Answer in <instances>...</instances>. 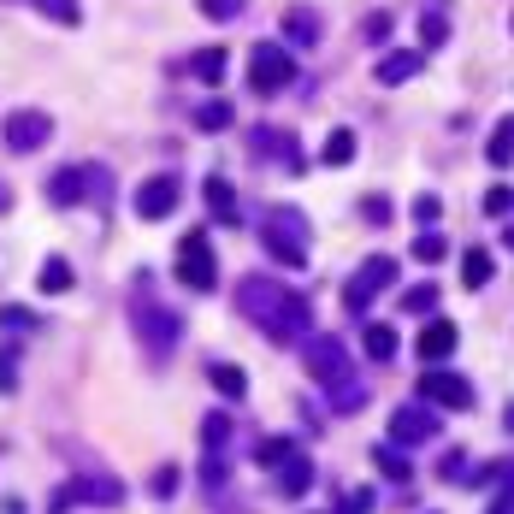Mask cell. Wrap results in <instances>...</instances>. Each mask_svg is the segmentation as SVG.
<instances>
[{"label":"cell","mask_w":514,"mask_h":514,"mask_svg":"<svg viewBox=\"0 0 514 514\" xmlns=\"http://www.w3.org/2000/svg\"><path fill=\"white\" fill-rule=\"evenodd\" d=\"M172 491H178V473H172V467H160V473H154V497H172Z\"/></svg>","instance_id":"cell-41"},{"label":"cell","mask_w":514,"mask_h":514,"mask_svg":"<svg viewBox=\"0 0 514 514\" xmlns=\"http://www.w3.org/2000/svg\"><path fill=\"white\" fill-rule=\"evenodd\" d=\"M503 243H509V249H514V225H509V231H503Z\"/></svg>","instance_id":"cell-44"},{"label":"cell","mask_w":514,"mask_h":514,"mask_svg":"<svg viewBox=\"0 0 514 514\" xmlns=\"http://www.w3.org/2000/svg\"><path fill=\"white\" fill-rule=\"evenodd\" d=\"M414 260H426V266H432V260H444V237H438V231L414 237Z\"/></svg>","instance_id":"cell-35"},{"label":"cell","mask_w":514,"mask_h":514,"mask_svg":"<svg viewBox=\"0 0 514 514\" xmlns=\"http://www.w3.org/2000/svg\"><path fill=\"white\" fill-rule=\"evenodd\" d=\"M461 272H467L461 284H467V290H479V284L491 278V255H485V249H467V255H461Z\"/></svg>","instance_id":"cell-26"},{"label":"cell","mask_w":514,"mask_h":514,"mask_svg":"<svg viewBox=\"0 0 514 514\" xmlns=\"http://www.w3.org/2000/svg\"><path fill=\"white\" fill-rule=\"evenodd\" d=\"M0 325H6V331H36V314H30V308H18V302H6V308H0Z\"/></svg>","instance_id":"cell-31"},{"label":"cell","mask_w":514,"mask_h":514,"mask_svg":"<svg viewBox=\"0 0 514 514\" xmlns=\"http://www.w3.org/2000/svg\"><path fill=\"white\" fill-rule=\"evenodd\" d=\"M420 36H426V48H438V42H444V18H426Z\"/></svg>","instance_id":"cell-42"},{"label":"cell","mask_w":514,"mask_h":514,"mask_svg":"<svg viewBox=\"0 0 514 514\" xmlns=\"http://www.w3.org/2000/svg\"><path fill=\"white\" fill-rule=\"evenodd\" d=\"M42 18H54V24H83V6L77 0H30Z\"/></svg>","instance_id":"cell-24"},{"label":"cell","mask_w":514,"mask_h":514,"mask_svg":"<svg viewBox=\"0 0 514 514\" xmlns=\"http://www.w3.org/2000/svg\"><path fill=\"white\" fill-rule=\"evenodd\" d=\"M373 461H379V467H385L390 479H408V473H414V467H408V461H402V455L390 450V444H379V450H373Z\"/></svg>","instance_id":"cell-34"},{"label":"cell","mask_w":514,"mask_h":514,"mask_svg":"<svg viewBox=\"0 0 514 514\" xmlns=\"http://www.w3.org/2000/svg\"><path fill=\"white\" fill-rule=\"evenodd\" d=\"M290 77H296V60H290L278 42H260L255 60H249V89H255V95H278Z\"/></svg>","instance_id":"cell-8"},{"label":"cell","mask_w":514,"mask_h":514,"mask_svg":"<svg viewBox=\"0 0 514 514\" xmlns=\"http://www.w3.org/2000/svg\"><path fill=\"white\" fill-rule=\"evenodd\" d=\"M444 479H450V485H461V479H467V455H461V450L444 455Z\"/></svg>","instance_id":"cell-39"},{"label":"cell","mask_w":514,"mask_h":514,"mask_svg":"<svg viewBox=\"0 0 514 514\" xmlns=\"http://www.w3.org/2000/svg\"><path fill=\"white\" fill-rule=\"evenodd\" d=\"M178 278H184L190 290H213L219 266H213V243H207V231H190V237L178 243Z\"/></svg>","instance_id":"cell-9"},{"label":"cell","mask_w":514,"mask_h":514,"mask_svg":"<svg viewBox=\"0 0 514 514\" xmlns=\"http://www.w3.org/2000/svg\"><path fill=\"white\" fill-rule=\"evenodd\" d=\"M48 201H54V207H77V201L107 207V201H113V172H107V166H65V172L48 178Z\"/></svg>","instance_id":"cell-5"},{"label":"cell","mask_w":514,"mask_h":514,"mask_svg":"<svg viewBox=\"0 0 514 514\" xmlns=\"http://www.w3.org/2000/svg\"><path fill=\"white\" fill-rule=\"evenodd\" d=\"M237 308H243L272 343H296V337L314 325L308 302H302L296 290H284L278 278H243V284H237Z\"/></svg>","instance_id":"cell-1"},{"label":"cell","mask_w":514,"mask_h":514,"mask_svg":"<svg viewBox=\"0 0 514 514\" xmlns=\"http://www.w3.org/2000/svg\"><path fill=\"white\" fill-rule=\"evenodd\" d=\"M207 379H213V390H219L225 402H243V396H249V379H243V367H231V361H213V367H207Z\"/></svg>","instance_id":"cell-17"},{"label":"cell","mask_w":514,"mask_h":514,"mask_svg":"<svg viewBox=\"0 0 514 514\" xmlns=\"http://www.w3.org/2000/svg\"><path fill=\"white\" fill-rule=\"evenodd\" d=\"M390 278H396V260H390V255L361 260V272L343 284V308H349V314H367V302H373L379 290H390Z\"/></svg>","instance_id":"cell-6"},{"label":"cell","mask_w":514,"mask_h":514,"mask_svg":"<svg viewBox=\"0 0 514 514\" xmlns=\"http://www.w3.org/2000/svg\"><path fill=\"white\" fill-rule=\"evenodd\" d=\"M420 396L438 408H473V385L461 373H420Z\"/></svg>","instance_id":"cell-12"},{"label":"cell","mask_w":514,"mask_h":514,"mask_svg":"<svg viewBox=\"0 0 514 514\" xmlns=\"http://www.w3.org/2000/svg\"><path fill=\"white\" fill-rule=\"evenodd\" d=\"M130 331L142 337V349H148L154 361H166V355L178 349V337H184V320L166 314V308H154L148 290H136V302H130Z\"/></svg>","instance_id":"cell-3"},{"label":"cell","mask_w":514,"mask_h":514,"mask_svg":"<svg viewBox=\"0 0 514 514\" xmlns=\"http://www.w3.org/2000/svg\"><path fill=\"white\" fill-rule=\"evenodd\" d=\"M36 284H42L48 296H65V290H71V260L48 255V260H42V278H36Z\"/></svg>","instance_id":"cell-21"},{"label":"cell","mask_w":514,"mask_h":514,"mask_svg":"<svg viewBox=\"0 0 514 514\" xmlns=\"http://www.w3.org/2000/svg\"><path fill=\"white\" fill-rule=\"evenodd\" d=\"M255 154H278L284 166H296V142H290V130L260 125V130H255Z\"/></svg>","instance_id":"cell-18"},{"label":"cell","mask_w":514,"mask_h":514,"mask_svg":"<svg viewBox=\"0 0 514 514\" xmlns=\"http://www.w3.org/2000/svg\"><path fill=\"white\" fill-rule=\"evenodd\" d=\"M71 503H125V485L113 479V473H83V479H71L60 497H54V509H71Z\"/></svg>","instance_id":"cell-10"},{"label":"cell","mask_w":514,"mask_h":514,"mask_svg":"<svg viewBox=\"0 0 514 514\" xmlns=\"http://www.w3.org/2000/svg\"><path fill=\"white\" fill-rule=\"evenodd\" d=\"M367 355H373V361H390V355H396V331H390V325H367Z\"/></svg>","instance_id":"cell-28"},{"label":"cell","mask_w":514,"mask_h":514,"mask_svg":"<svg viewBox=\"0 0 514 514\" xmlns=\"http://www.w3.org/2000/svg\"><path fill=\"white\" fill-rule=\"evenodd\" d=\"M308 373L320 379V390L337 402V408H361L367 390L355 385V367H349V349L325 331V337H308Z\"/></svg>","instance_id":"cell-2"},{"label":"cell","mask_w":514,"mask_h":514,"mask_svg":"<svg viewBox=\"0 0 514 514\" xmlns=\"http://www.w3.org/2000/svg\"><path fill=\"white\" fill-rule=\"evenodd\" d=\"M178 178H172V172H160V178H148V184H142V190H136V213H142V219H166V213H172V207H178Z\"/></svg>","instance_id":"cell-13"},{"label":"cell","mask_w":514,"mask_h":514,"mask_svg":"<svg viewBox=\"0 0 514 514\" xmlns=\"http://www.w3.org/2000/svg\"><path fill=\"white\" fill-rule=\"evenodd\" d=\"M414 219H438V195H414Z\"/></svg>","instance_id":"cell-43"},{"label":"cell","mask_w":514,"mask_h":514,"mask_svg":"<svg viewBox=\"0 0 514 514\" xmlns=\"http://www.w3.org/2000/svg\"><path fill=\"white\" fill-rule=\"evenodd\" d=\"M361 213H367L373 225H385V219H390V201H385V195H367V207H361Z\"/></svg>","instance_id":"cell-40"},{"label":"cell","mask_w":514,"mask_h":514,"mask_svg":"<svg viewBox=\"0 0 514 514\" xmlns=\"http://www.w3.org/2000/svg\"><path fill=\"white\" fill-rule=\"evenodd\" d=\"M18 390V361H12V349H0V396H12Z\"/></svg>","instance_id":"cell-36"},{"label":"cell","mask_w":514,"mask_h":514,"mask_svg":"<svg viewBox=\"0 0 514 514\" xmlns=\"http://www.w3.org/2000/svg\"><path fill=\"white\" fill-rule=\"evenodd\" d=\"M509 207H514V190H509V184H497V190L485 195V213H497V219H503Z\"/></svg>","instance_id":"cell-37"},{"label":"cell","mask_w":514,"mask_h":514,"mask_svg":"<svg viewBox=\"0 0 514 514\" xmlns=\"http://www.w3.org/2000/svg\"><path fill=\"white\" fill-rule=\"evenodd\" d=\"M195 77L201 83H225V48H201L195 54Z\"/></svg>","instance_id":"cell-25"},{"label":"cell","mask_w":514,"mask_h":514,"mask_svg":"<svg viewBox=\"0 0 514 514\" xmlns=\"http://www.w3.org/2000/svg\"><path fill=\"white\" fill-rule=\"evenodd\" d=\"M201 444H207V455H219L231 444V420H225V414H207V420H201Z\"/></svg>","instance_id":"cell-23"},{"label":"cell","mask_w":514,"mask_h":514,"mask_svg":"<svg viewBox=\"0 0 514 514\" xmlns=\"http://www.w3.org/2000/svg\"><path fill=\"white\" fill-rule=\"evenodd\" d=\"M320 160L325 166H349V160H355V130H331L325 148H320Z\"/></svg>","instance_id":"cell-20"},{"label":"cell","mask_w":514,"mask_h":514,"mask_svg":"<svg viewBox=\"0 0 514 514\" xmlns=\"http://www.w3.org/2000/svg\"><path fill=\"white\" fill-rule=\"evenodd\" d=\"M231 119H237V113H231V101H207V107L195 113V125H201V130H225Z\"/></svg>","instance_id":"cell-30"},{"label":"cell","mask_w":514,"mask_h":514,"mask_svg":"<svg viewBox=\"0 0 514 514\" xmlns=\"http://www.w3.org/2000/svg\"><path fill=\"white\" fill-rule=\"evenodd\" d=\"M0 136H6V148H12V154H36V148H48V142H54V119H48L42 107H18V113L0 125Z\"/></svg>","instance_id":"cell-7"},{"label":"cell","mask_w":514,"mask_h":514,"mask_svg":"<svg viewBox=\"0 0 514 514\" xmlns=\"http://www.w3.org/2000/svg\"><path fill=\"white\" fill-rule=\"evenodd\" d=\"M337 514H373V491H349V497H343V509Z\"/></svg>","instance_id":"cell-38"},{"label":"cell","mask_w":514,"mask_h":514,"mask_svg":"<svg viewBox=\"0 0 514 514\" xmlns=\"http://www.w3.org/2000/svg\"><path fill=\"white\" fill-rule=\"evenodd\" d=\"M195 6H201V18H213V24H231V18H243L249 0H195Z\"/></svg>","instance_id":"cell-29"},{"label":"cell","mask_w":514,"mask_h":514,"mask_svg":"<svg viewBox=\"0 0 514 514\" xmlns=\"http://www.w3.org/2000/svg\"><path fill=\"white\" fill-rule=\"evenodd\" d=\"M455 343H461V331H455L450 320H432L426 331H420V355H426V361H444Z\"/></svg>","instance_id":"cell-16"},{"label":"cell","mask_w":514,"mask_h":514,"mask_svg":"<svg viewBox=\"0 0 514 514\" xmlns=\"http://www.w3.org/2000/svg\"><path fill=\"white\" fill-rule=\"evenodd\" d=\"M260 243H266V255L278 260V266H308V219L296 213V207H272L266 213V231H260Z\"/></svg>","instance_id":"cell-4"},{"label":"cell","mask_w":514,"mask_h":514,"mask_svg":"<svg viewBox=\"0 0 514 514\" xmlns=\"http://www.w3.org/2000/svg\"><path fill=\"white\" fill-rule=\"evenodd\" d=\"M308 485H314V461L296 450L290 461H284V467H278V491H284V497H302Z\"/></svg>","instance_id":"cell-15"},{"label":"cell","mask_w":514,"mask_h":514,"mask_svg":"<svg viewBox=\"0 0 514 514\" xmlns=\"http://www.w3.org/2000/svg\"><path fill=\"white\" fill-rule=\"evenodd\" d=\"M207 207H213L219 219H237V190H231L225 178H207Z\"/></svg>","instance_id":"cell-22"},{"label":"cell","mask_w":514,"mask_h":514,"mask_svg":"<svg viewBox=\"0 0 514 514\" xmlns=\"http://www.w3.org/2000/svg\"><path fill=\"white\" fill-rule=\"evenodd\" d=\"M485 154H491V166H509V160H514V119L497 125V136H491V148H485Z\"/></svg>","instance_id":"cell-27"},{"label":"cell","mask_w":514,"mask_h":514,"mask_svg":"<svg viewBox=\"0 0 514 514\" xmlns=\"http://www.w3.org/2000/svg\"><path fill=\"white\" fill-rule=\"evenodd\" d=\"M284 36H290L296 48H320V12H314V6H290V12H284Z\"/></svg>","instance_id":"cell-14"},{"label":"cell","mask_w":514,"mask_h":514,"mask_svg":"<svg viewBox=\"0 0 514 514\" xmlns=\"http://www.w3.org/2000/svg\"><path fill=\"white\" fill-rule=\"evenodd\" d=\"M290 438H266V444H260V467H284V461H290Z\"/></svg>","instance_id":"cell-33"},{"label":"cell","mask_w":514,"mask_h":514,"mask_svg":"<svg viewBox=\"0 0 514 514\" xmlns=\"http://www.w3.org/2000/svg\"><path fill=\"white\" fill-rule=\"evenodd\" d=\"M426 438H438V420H432V408H414V402H402V408L390 414V444H426Z\"/></svg>","instance_id":"cell-11"},{"label":"cell","mask_w":514,"mask_h":514,"mask_svg":"<svg viewBox=\"0 0 514 514\" xmlns=\"http://www.w3.org/2000/svg\"><path fill=\"white\" fill-rule=\"evenodd\" d=\"M414 71H420V54H408V48H402V54H385V60H379V83L396 89V83H408Z\"/></svg>","instance_id":"cell-19"},{"label":"cell","mask_w":514,"mask_h":514,"mask_svg":"<svg viewBox=\"0 0 514 514\" xmlns=\"http://www.w3.org/2000/svg\"><path fill=\"white\" fill-rule=\"evenodd\" d=\"M432 302H438V290H432V284H414V290H402V308H408V314H426Z\"/></svg>","instance_id":"cell-32"}]
</instances>
